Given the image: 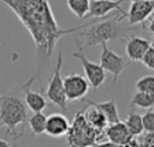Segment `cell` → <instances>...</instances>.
Listing matches in <instances>:
<instances>
[{
  "mask_svg": "<svg viewBox=\"0 0 154 147\" xmlns=\"http://www.w3.org/2000/svg\"><path fill=\"white\" fill-rule=\"evenodd\" d=\"M11 8L29 32L36 45L40 67L48 66L59 38L79 32L84 25L62 29L58 25L48 0H0Z\"/></svg>",
  "mask_w": 154,
  "mask_h": 147,
  "instance_id": "6da1fadb",
  "label": "cell"
},
{
  "mask_svg": "<svg viewBox=\"0 0 154 147\" xmlns=\"http://www.w3.org/2000/svg\"><path fill=\"white\" fill-rule=\"evenodd\" d=\"M95 18L83 26L79 30V36L76 38L77 47L85 48L100 45L102 43L109 41H125L131 36V32L135 30L134 26H128L122 22V17H116L110 19Z\"/></svg>",
  "mask_w": 154,
  "mask_h": 147,
  "instance_id": "7a4b0ae2",
  "label": "cell"
},
{
  "mask_svg": "<svg viewBox=\"0 0 154 147\" xmlns=\"http://www.w3.org/2000/svg\"><path fill=\"white\" fill-rule=\"evenodd\" d=\"M28 120L26 109L22 99L17 95H0V128L6 127V136H14L13 144L17 143L21 135L17 132L18 127L25 129Z\"/></svg>",
  "mask_w": 154,
  "mask_h": 147,
  "instance_id": "3957f363",
  "label": "cell"
},
{
  "mask_svg": "<svg viewBox=\"0 0 154 147\" xmlns=\"http://www.w3.org/2000/svg\"><path fill=\"white\" fill-rule=\"evenodd\" d=\"M67 144L73 147H85V146H98L99 139L105 136L103 131L95 129L88 124L84 117V110H80L74 114L72 124L66 132Z\"/></svg>",
  "mask_w": 154,
  "mask_h": 147,
  "instance_id": "277c9868",
  "label": "cell"
},
{
  "mask_svg": "<svg viewBox=\"0 0 154 147\" xmlns=\"http://www.w3.org/2000/svg\"><path fill=\"white\" fill-rule=\"evenodd\" d=\"M63 55L62 51H58V58H57V63L52 70V76L48 80V87L45 91V96L47 99L51 103H54L55 106H58L62 112L67 110V99L65 95V90H63V78L61 76V67H62V62H63Z\"/></svg>",
  "mask_w": 154,
  "mask_h": 147,
  "instance_id": "5b68a950",
  "label": "cell"
},
{
  "mask_svg": "<svg viewBox=\"0 0 154 147\" xmlns=\"http://www.w3.org/2000/svg\"><path fill=\"white\" fill-rule=\"evenodd\" d=\"M100 47H102V50H100V55H99V65L102 66L103 70L109 72L113 76V84L116 85L117 78L129 66L131 61L125 59L124 57H121L113 50H110L107 43H102Z\"/></svg>",
  "mask_w": 154,
  "mask_h": 147,
  "instance_id": "8992f818",
  "label": "cell"
},
{
  "mask_svg": "<svg viewBox=\"0 0 154 147\" xmlns=\"http://www.w3.org/2000/svg\"><path fill=\"white\" fill-rule=\"evenodd\" d=\"M73 58L79 59L83 65L84 69V74H85V78L90 84V87L92 88H99L106 80V72L102 69L99 63H95V62H91L90 59H87V57L84 55V48L79 47V51L73 52Z\"/></svg>",
  "mask_w": 154,
  "mask_h": 147,
  "instance_id": "52a82bcc",
  "label": "cell"
},
{
  "mask_svg": "<svg viewBox=\"0 0 154 147\" xmlns=\"http://www.w3.org/2000/svg\"><path fill=\"white\" fill-rule=\"evenodd\" d=\"M103 133H105L107 140L113 146H134V147L139 146L136 138L129 133L125 124L121 121L106 125V128L103 129Z\"/></svg>",
  "mask_w": 154,
  "mask_h": 147,
  "instance_id": "ba28073f",
  "label": "cell"
},
{
  "mask_svg": "<svg viewBox=\"0 0 154 147\" xmlns=\"http://www.w3.org/2000/svg\"><path fill=\"white\" fill-rule=\"evenodd\" d=\"M90 88L87 78L79 73H70L63 78V90L67 100H81Z\"/></svg>",
  "mask_w": 154,
  "mask_h": 147,
  "instance_id": "9c48e42d",
  "label": "cell"
},
{
  "mask_svg": "<svg viewBox=\"0 0 154 147\" xmlns=\"http://www.w3.org/2000/svg\"><path fill=\"white\" fill-rule=\"evenodd\" d=\"M125 0H90V8H88V17L92 18H105L106 15L114 10L121 14L122 18H127V11H124L121 4Z\"/></svg>",
  "mask_w": 154,
  "mask_h": 147,
  "instance_id": "30bf717a",
  "label": "cell"
},
{
  "mask_svg": "<svg viewBox=\"0 0 154 147\" xmlns=\"http://www.w3.org/2000/svg\"><path fill=\"white\" fill-rule=\"evenodd\" d=\"M154 2L153 0H144V2H131L129 11L127 13L128 23L132 26L143 23L149 17L153 14Z\"/></svg>",
  "mask_w": 154,
  "mask_h": 147,
  "instance_id": "8fae6325",
  "label": "cell"
},
{
  "mask_svg": "<svg viewBox=\"0 0 154 147\" xmlns=\"http://www.w3.org/2000/svg\"><path fill=\"white\" fill-rule=\"evenodd\" d=\"M151 45V40L140 36H129L125 40V54L129 61L138 62L142 59L143 54Z\"/></svg>",
  "mask_w": 154,
  "mask_h": 147,
  "instance_id": "7c38bea8",
  "label": "cell"
},
{
  "mask_svg": "<svg viewBox=\"0 0 154 147\" xmlns=\"http://www.w3.org/2000/svg\"><path fill=\"white\" fill-rule=\"evenodd\" d=\"M35 78H36L35 76L30 77L22 85V91H23V93H25V103L33 113L43 112V110L47 107V99L44 98V95H43L42 92H36V91L30 90V85L33 84Z\"/></svg>",
  "mask_w": 154,
  "mask_h": 147,
  "instance_id": "4fadbf2b",
  "label": "cell"
},
{
  "mask_svg": "<svg viewBox=\"0 0 154 147\" xmlns=\"http://www.w3.org/2000/svg\"><path fill=\"white\" fill-rule=\"evenodd\" d=\"M69 120L61 113H54L50 117H47L45 121V131L44 133H47L51 138H62L65 136L69 129Z\"/></svg>",
  "mask_w": 154,
  "mask_h": 147,
  "instance_id": "5bb4252c",
  "label": "cell"
},
{
  "mask_svg": "<svg viewBox=\"0 0 154 147\" xmlns=\"http://www.w3.org/2000/svg\"><path fill=\"white\" fill-rule=\"evenodd\" d=\"M85 103H88L90 106H94L98 110L103 113V115L106 117V121H107V125L113 124V122L120 121V115H119V110H117V105H116V99L112 98L110 100H106V102H94L91 99H81Z\"/></svg>",
  "mask_w": 154,
  "mask_h": 147,
  "instance_id": "9a60e30c",
  "label": "cell"
},
{
  "mask_svg": "<svg viewBox=\"0 0 154 147\" xmlns=\"http://www.w3.org/2000/svg\"><path fill=\"white\" fill-rule=\"evenodd\" d=\"M84 117L91 127H94L95 129H99V131H103L107 125V121H106V117L103 115V113L94 106H91L88 110H84Z\"/></svg>",
  "mask_w": 154,
  "mask_h": 147,
  "instance_id": "2e32d148",
  "label": "cell"
},
{
  "mask_svg": "<svg viewBox=\"0 0 154 147\" xmlns=\"http://www.w3.org/2000/svg\"><path fill=\"white\" fill-rule=\"evenodd\" d=\"M127 129L129 131V133L132 136H139L140 133H143V125H142V115L138 114L136 112H134V107H131V112L127 115V118L124 121Z\"/></svg>",
  "mask_w": 154,
  "mask_h": 147,
  "instance_id": "e0dca14e",
  "label": "cell"
},
{
  "mask_svg": "<svg viewBox=\"0 0 154 147\" xmlns=\"http://www.w3.org/2000/svg\"><path fill=\"white\" fill-rule=\"evenodd\" d=\"M28 124L30 127V132L33 136H38L43 135L45 131V121H47V115L43 114V112H35L32 117H29Z\"/></svg>",
  "mask_w": 154,
  "mask_h": 147,
  "instance_id": "ac0fdd59",
  "label": "cell"
},
{
  "mask_svg": "<svg viewBox=\"0 0 154 147\" xmlns=\"http://www.w3.org/2000/svg\"><path fill=\"white\" fill-rule=\"evenodd\" d=\"M154 106V92H136L131 100V107L150 109Z\"/></svg>",
  "mask_w": 154,
  "mask_h": 147,
  "instance_id": "d6986e66",
  "label": "cell"
},
{
  "mask_svg": "<svg viewBox=\"0 0 154 147\" xmlns=\"http://www.w3.org/2000/svg\"><path fill=\"white\" fill-rule=\"evenodd\" d=\"M66 4L72 13L80 19H85L90 8V0H66Z\"/></svg>",
  "mask_w": 154,
  "mask_h": 147,
  "instance_id": "ffe728a7",
  "label": "cell"
},
{
  "mask_svg": "<svg viewBox=\"0 0 154 147\" xmlns=\"http://www.w3.org/2000/svg\"><path fill=\"white\" fill-rule=\"evenodd\" d=\"M136 91L139 92H154V76L151 74H147V76L140 77L136 84Z\"/></svg>",
  "mask_w": 154,
  "mask_h": 147,
  "instance_id": "44dd1931",
  "label": "cell"
},
{
  "mask_svg": "<svg viewBox=\"0 0 154 147\" xmlns=\"http://www.w3.org/2000/svg\"><path fill=\"white\" fill-rule=\"evenodd\" d=\"M142 125H143V132H154V112L151 107L142 117Z\"/></svg>",
  "mask_w": 154,
  "mask_h": 147,
  "instance_id": "7402d4cb",
  "label": "cell"
},
{
  "mask_svg": "<svg viewBox=\"0 0 154 147\" xmlns=\"http://www.w3.org/2000/svg\"><path fill=\"white\" fill-rule=\"evenodd\" d=\"M140 62L147 67L149 70H154V48H153V44L146 50V52L143 54Z\"/></svg>",
  "mask_w": 154,
  "mask_h": 147,
  "instance_id": "603a6c76",
  "label": "cell"
},
{
  "mask_svg": "<svg viewBox=\"0 0 154 147\" xmlns=\"http://www.w3.org/2000/svg\"><path fill=\"white\" fill-rule=\"evenodd\" d=\"M139 146H144V147H154V132H144V135H139L136 136Z\"/></svg>",
  "mask_w": 154,
  "mask_h": 147,
  "instance_id": "cb8c5ba5",
  "label": "cell"
},
{
  "mask_svg": "<svg viewBox=\"0 0 154 147\" xmlns=\"http://www.w3.org/2000/svg\"><path fill=\"white\" fill-rule=\"evenodd\" d=\"M7 147V146H11V143L10 142H7V140H4V139H0V147Z\"/></svg>",
  "mask_w": 154,
  "mask_h": 147,
  "instance_id": "d4e9b609",
  "label": "cell"
},
{
  "mask_svg": "<svg viewBox=\"0 0 154 147\" xmlns=\"http://www.w3.org/2000/svg\"><path fill=\"white\" fill-rule=\"evenodd\" d=\"M131 2H144V0H131Z\"/></svg>",
  "mask_w": 154,
  "mask_h": 147,
  "instance_id": "484cf974",
  "label": "cell"
}]
</instances>
